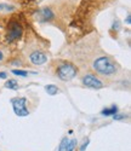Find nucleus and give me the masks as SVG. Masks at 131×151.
Wrapping results in <instances>:
<instances>
[{"label": "nucleus", "mask_w": 131, "mask_h": 151, "mask_svg": "<svg viewBox=\"0 0 131 151\" xmlns=\"http://www.w3.org/2000/svg\"><path fill=\"white\" fill-rule=\"evenodd\" d=\"M92 67L96 73L103 75V76H113L119 70V67H118L116 63L111 57H107V56L96 58L94 60Z\"/></svg>", "instance_id": "obj_1"}, {"label": "nucleus", "mask_w": 131, "mask_h": 151, "mask_svg": "<svg viewBox=\"0 0 131 151\" xmlns=\"http://www.w3.org/2000/svg\"><path fill=\"white\" fill-rule=\"evenodd\" d=\"M56 74H57V76H58L60 80H62V81H71V80H73L76 76L78 68L73 64V63L63 62L62 64H60L57 67Z\"/></svg>", "instance_id": "obj_2"}, {"label": "nucleus", "mask_w": 131, "mask_h": 151, "mask_svg": "<svg viewBox=\"0 0 131 151\" xmlns=\"http://www.w3.org/2000/svg\"><path fill=\"white\" fill-rule=\"evenodd\" d=\"M23 34V27L22 24L16 21L11 19L7 24V30H6V41L9 44H12L15 41H18Z\"/></svg>", "instance_id": "obj_3"}, {"label": "nucleus", "mask_w": 131, "mask_h": 151, "mask_svg": "<svg viewBox=\"0 0 131 151\" xmlns=\"http://www.w3.org/2000/svg\"><path fill=\"white\" fill-rule=\"evenodd\" d=\"M27 98L25 97H21V98H16L12 99V109H14V112L18 116V117H25L29 115V110L27 108Z\"/></svg>", "instance_id": "obj_4"}, {"label": "nucleus", "mask_w": 131, "mask_h": 151, "mask_svg": "<svg viewBox=\"0 0 131 151\" xmlns=\"http://www.w3.org/2000/svg\"><path fill=\"white\" fill-rule=\"evenodd\" d=\"M82 81H83V85L86 86V87H89V88H94V90H101V88H103V82L98 78H96L95 75H92V74L84 75Z\"/></svg>", "instance_id": "obj_5"}, {"label": "nucleus", "mask_w": 131, "mask_h": 151, "mask_svg": "<svg viewBox=\"0 0 131 151\" xmlns=\"http://www.w3.org/2000/svg\"><path fill=\"white\" fill-rule=\"evenodd\" d=\"M29 62L34 65H43L47 62V56L41 51H33L29 55Z\"/></svg>", "instance_id": "obj_6"}, {"label": "nucleus", "mask_w": 131, "mask_h": 151, "mask_svg": "<svg viewBox=\"0 0 131 151\" xmlns=\"http://www.w3.org/2000/svg\"><path fill=\"white\" fill-rule=\"evenodd\" d=\"M38 21L39 22H50L55 18V14L50 7H44V9H40L38 12Z\"/></svg>", "instance_id": "obj_7"}, {"label": "nucleus", "mask_w": 131, "mask_h": 151, "mask_svg": "<svg viewBox=\"0 0 131 151\" xmlns=\"http://www.w3.org/2000/svg\"><path fill=\"white\" fill-rule=\"evenodd\" d=\"M118 112V106L116 105H112L111 108H106L101 111V115L102 116H113Z\"/></svg>", "instance_id": "obj_8"}, {"label": "nucleus", "mask_w": 131, "mask_h": 151, "mask_svg": "<svg viewBox=\"0 0 131 151\" xmlns=\"http://www.w3.org/2000/svg\"><path fill=\"white\" fill-rule=\"evenodd\" d=\"M5 87L7 90H14V91H16L17 88H18V82L15 80V79H10V80H7L6 82H5Z\"/></svg>", "instance_id": "obj_9"}, {"label": "nucleus", "mask_w": 131, "mask_h": 151, "mask_svg": "<svg viewBox=\"0 0 131 151\" xmlns=\"http://www.w3.org/2000/svg\"><path fill=\"white\" fill-rule=\"evenodd\" d=\"M45 91H46V93L49 96H55V94H57L60 92L58 88H57V86H55V85H46L45 86Z\"/></svg>", "instance_id": "obj_10"}, {"label": "nucleus", "mask_w": 131, "mask_h": 151, "mask_svg": "<svg viewBox=\"0 0 131 151\" xmlns=\"http://www.w3.org/2000/svg\"><path fill=\"white\" fill-rule=\"evenodd\" d=\"M14 10H16V7L14 5H9V4L0 3V12H12Z\"/></svg>", "instance_id": "obj_11"}, {"label": "nucleus", "mask_w": 131, "mask_h": 151, "mask_svg": "<svg viewBox=\"0 0 131 151\" xmlns=\"http://www.w3.org/2000/svg\"><path fill=\"white\" fill-rule=\"evenodd\" d=\"M68 142H69V139H68L67 137H64L63 139L61 140V143H60L58 151H67V145H68Z\"/></svg>", "instance_id": "obj_12"}, {"label": "nucleus", "mask_w": 131, "mask_h": 151, "mask_svg": "<svg viewBox=\"0 0 131 151\" xmlns=\"http://www.w3.org/2000/svg\"><path fill=\"white\" fill-rule=\"evenodd\" d=\"M12 74L16 75V76L25 78V76L28 75V71H25V70H21V69H12Z\"/></svg>", "instance_id": "obj_13"}, {"label": "nucleus", "mask_w": 131, "mask_h": 151, "mask_svg": "<svg viewBox=\"0 0 131 151\" xmlns=\"http://www.w3.org/2000/svg\"><path fill=\"white\" fill-rule=\"evenodd\" d=\"M76 139H72L68 142V145H67V151H74L75 146H76Z\"/></svg>", "instance_id": "obj_14"}, {"label": "nucleus", "mask_w": 131, "mask_h": 151, "mask_svg": "<svg viewBox=\"0 0 131 151\" xmlns=\"http://www.w3.org/2000/svg\"><path fill=\"white\" fill-rule=\"evenodd\" d=\"M126 117H127V116H126V115H123V114H122V115H116V114L113 115V120H115V121H122V120H125Z\"/></svg>", "instance_id": "obj_15"}, {"label": "nucleus", "mask_w": 131, "mask_h": 151, "mask_svg": "<svg viewBox=\"0 0 131 151\" xmlns=\"http://www.w3.org/2000/svg\"><path fill=\"white\" fill-rule=\"evenodd\" d=\"M119 27H120V23H119V21H115L114 23H113V27H112V29L113 30H119Z\"/></svg>", "instance_id": "obj_16"}, {"label": "nucleus", "mask_w": 131, "mask_h": 151, "mask_svg": "<svg viewBox=\"0 0 131 151\" xmlns=\"http://www.w3.org/2000/svg\"><path fill=\"white\" fill-rule=\"evenodd\" d=\"M89 143H90V140H89V139H86V142H84V143H83V145L80 146V151H85V149L87 147Z\"/></svg>", "instance_id": "obj_17"}, {"label": "nucleus", "mask_w": 131, "mask_h": 151, "mask_svg": "<svg viewBox=\"0 0 131 151\" xmlns=\"http://www.w3.org/2000/svg\"><path fill=\"white\" fill-rule=\"evenodd\" d=\"M7 78V74L5 71H0V79H6Z\"/></svg>", "instance_id": "obj_18"}, {"label": "nucleus", "mask_w": 131, "mask_h": 151, "mask_svg": "<svg viewBox=\"0 0 131 151\" xmlns=\"http://www.w3.org/2000/svg\"><path fill=\"white\" fill-rule=\"evenodd\" d=\"M126 23H127V24L131 23V21H130V15H127V17H126Z\"/></svg>", "instance_id": "obj_19"}, {"label": "nucleus", "mask_w": 131, "mask_h": 151, "mask_svg": "<svg viewBox=\"0 0 131 151\" xmlns=\"http://www.w3.org/2000/svg\"><path fill=\"white\" fill-rule=\"evenodd\" d=\"M4 59V55H3V52L0 51V60H3Z\"/></svg>", "instance_id": "obj_20"}, {"label": "nucleus", "mask_w": 131, "mask_h": 151, "mask_svg": "<svg viewBox=\"0 0 131 151\" xmlns=\"http://www.w3.org/2000/svg\"><path fill=\"white\" fill-rule=\"evenodd\" d=\"M24 1H27V3H31V1H34V0H24Z\"/></svg>", "instance_id": "obj_21"}]
</instances>
